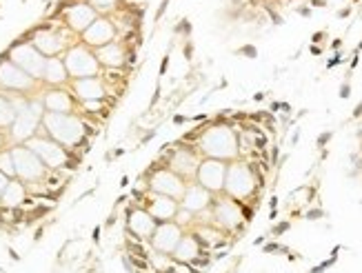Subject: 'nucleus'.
<instances>
[{
  "instance_id": "09e8293b",
  "label": "nucleus",
  "mask_w": 362,
  "mask_h": 273,
  "mask_svg": "<svg viewBox=\"0 0 362 273\" xmlns=\"http://www.w3.org/2000/svg\"><path fill=\"white\" fill-rule=\"evenodd\" d=\"M323 38H325V31H320V34H316V36H314L311 40H314V43H320Z\"/></svg>"
},
{
  "instance_id": "2f4dec72",
  "label": "nucleus",
  "mask_w": 362,
  "mask_h": 273,
  "mask_svg": "<svg viewBox=\"0 0 362 273\" xmlns=\"http://www.w3.org/2000/svg\"><path fill=\"white\" fill-rule=\"evenodd\" d=\"M289 227H291L289 223H280V225H275V227H273V231H271V234H273V236H282L284 231L289 229Z\"/></svg>"
},
{
  "instance_id": "603ef678",
  "label": "nucleus",
  "mask_w": 362,
  "mask_h": 273,
  "mask_svg": "<svg viewBox=\"0 0 362 273\" xmlns=\"http://www.w3.org/2000/svg\"><path fill=\"white\" fill-rule=\"evenodd\" d=\"M120 187H129V178L123 176V180H120Z\"/></svg>"
},
{
  "instance_id": "f8f14e48",
  "label": "nucleus",
  "mask_w": 362,
  "mask_h": 273,
  "mask_svg": "<svg viewBox=\"0 0 362 273\" xmlns=\"http://www.w3.org/2000/svg\"><path fill=\"white\" fill-rule=\"evenodd\" d=\"M38 87V80L16 67L12 60L0 58V91H9V93H23L27 96L29 91H34Z\"/></svg>"
},
{
  "instance_id": "1a4fd4ad",
  "label": "nucleus",
  "mask_w": 362,
  "mask_h": 273,
  "mask_svg": "<svg viewBox=\"0 0 362 273\" xmlns=\"http://www.w3.org/2000/svg\"><path fill=\"white\" fill-rule=\"evenodd\" d=\"M244 223L242 203L231 200V198H214L211 203V225L220 229L222 234H233Z\"/></svg>"
},
{
  "instance_id": "37998d69",
  "label": "nucleus",
  "mask_w": 362,
  "mask_h": 273,
  "mask_svg": "<svg viewBox=\"0 0 362 273\" xmlns=\"http://www.w3.org/2000/svg\"><path fill=\"white\" fill-rule=\"evenodd\" d=\"M191 56H194V47H191V45H185V58L191 60Z\"/></svg>"
},
{
  "instance_id": "49530a36",
  "label": "nucleus",
  "mask_w": 362,
  "mask_h": 273,
  "mask_svg": "<svg viewBox=\"0 0 362 273\" xmlns=\"http://www.w3.org/2000/svg\"><path fill=\"white\" fill-rule=\"evenodd\" d=\"M194 122H202V120H207V115L205 113H200V115H194V118H191Z\"/></svg>"
},
{
  "instance_id": "5701e85b",
  "label": "nucleus",
  "mask_w": 362,
  "mask_h": 273,
  "mask_svg": "<svg viewBox=\"0 0 362 273\" xmlns=\"http://www.w3.org/2000/svg\"><path fill=\"white\" fill-rule=\"evenodd\" d=\"M96 58H98L100 67L102 69H114V71H120L127 67V47L118 40H114V43L105 45L100 49H93Z\"/></svg>"
},
{
  "instance_id": "ddd939ff",
  "label": "nucleus",
  "mask_w": 362,
  "mask_h": 273,
  "mask_svg": "<svg viewBox=\"0 0 362 273\" xmlns=\"http://www.w3.org/2000/svg\"><path fill=\"white\" fill-rule=\"evenodd\" d=\"M225 176H227V162L214 160V158H202L196 171V182L207 189L209 194H222L225 189Z\"/></svg>"
},
{
  "instance_id": "f704fd0d",
  "label": "nucleus",
  "mask_w": 362,
  "mask_h": 273,
  "mask_svg": "<svg viewBox=\"0 0 362 273\" xmlns=\"http://www.w3.org/2000/svg\"><path fill=\"white\" fill-rule=\"evenodd\" d=\"M351 96V85L349 82H345L343 87H340V98H349Z\"/></svg>"
},
{
  "instance_id": "864d4df0",
  "label": "nucleus",
  "mask_w": 362,
  "mask_h": 273,
  "mask_svg": "<svg viewBox=\"0 0 362 273\" xmlns=\"http://www.w3.org/2000/svg\"><path fill=\"white\" fill-rule=\"evenodd\" d=\"M327 3H325V0H314V7H325Z\"/></svg>"
},
{
  "instance_id": "473e14b6",
  "label": "nucleus",
  "mask_w": 362,
  "mask_h": 273,
  "mask_svg": "<svg viewBox=\"0 0 362 273\" xmlns=\"http://www.w3.org/2000/svg\"><path fill=\"white\" fill-rule=\"evenodd\" d=\"M329 140H332V131H325V133L320 135V138H318V147H320V149H323V147H325Z\"/></svg>"
},
{
  "instance_id": "bb28decb",
  "label": "nucleus",
  "mask_w": 362,
  "mask_h": 273,
  "mask_svg": "<svg viewBox=\"0 0 362 273\" xmlns=\"http://www.w3.org/2000/svg\"><path fill=\"white\" fill-rule=\"evenodd\" d=\"M14 118H16V107L12 96H9V91H0V131H7L12 127Z\"/></svg>"
},
{
  "instance_id": "c85d7f7f",
  "label": "nucleus",
  "mask_w": 362,
  "mask_h": 273,
  "mask_svg": "<svg viewBox=\"0 0 362 273\" xmlns=\"http://www.w3.org/2000/svg\"><path fill=\"white\" fill-rule=\"evenodd\" d=\"M0 171H3L9 178V180H14V178H16V167H14V158H12V151H9V147L0 151Z\"/></svg>"
},
{
  "instance_id": "4c0bfd02",
  "label": "nucleus",
  "mask_w": 362,
  "mask_h": 273,
  "mask_svg": "<svg viewBox=\"0 0 362 273\" xmlns=\"http://www.w3.org/2000/svg\"><path fill=\"white\" fill-rule=\"evenodd\" d=\"M176 31H185V34H191V23H189V20H183L180 27H176Z\"/></svg>"
},
{
  "instance_id": "b1692460",
  "label": "nucleus",
  "mask_w": 362,
  "mask_h": 273,
  "mask_svg": "<svg viewBox=\"0 0 362 273\" xmlns=\"http://www.w3.org/2000/svg\"><path fill=\"white\" fill-rule=\"evenodd\" d=\"M202 254H205V249H202L198 236L196 234H183L172 258H174V262H178V265H191V262Z\"/></svg>"
},
{
  "instance_id": "f03ea898",
  "label": "nucleus",
  "mask_w": 362,
  "mask_h": 273,
  "mask_svg": "<svg viewBox=\"0 0 362 273\" xmlns=\"http://www.w3.org/2000/svg\"><path fill=\"white\" fill-rule=\"evenodd\" d=\"M198 151L202 153V158L233 162L240 153L238 133L225 122L211 124V127L202 129L200 135H198Z\"/></svg>"
},
{
  "instance_id": "a211bd4d",
  "label": "nucleus",
  "mask_w": 362,
  "mask_h": 273,
  "mask_svg": "<svg viewBox=\"0 0 362 273\" xmlns=\"http://www.w3.org/2000/svg\"><path fill=\"white\" fill-rule=\"evenodd\" d=\"M183 234L185 231L180 229L174 220L172 223H158L154 236L149 238V247H152V251H158V254L172 256L180 243V238H183Z\"/></svg>"
},
{
  "instance_id": "423d86ee",
  "label": "nucleus",
  "mask_w": 362,
  "mask_h": 273,
  "mask_svg": "<svg viewBox=\"0 0 362 273\" xmlns=\"http://www.w3.org/2000/svg\"><path fill=\"white\" fill-rule=\"evenodd\" d=\"M31 151H34L40 162L47 167L49 171H62V169H71V151L65 149L62 144H58L56 140H51L49 135H45L40 129L34 138H29L25 142Z\"/></svg>"
},
{
  "instance_id": "9d476101",
  "label": "nucleus",
  "mask_w": 362,
  "mask_h": 273,
  "mask_svg": "<svg viewBox=\"0 0 362 273\" xmlns=\"http://www.w3.org/2000/svg\"><path fill=\"white\" fill-rule=\"evenodd\" d=\"M7 60H12L16 67L23 69L27 76H31L34 80L40 82L42 71H45V62L47 58L40 54V51L31 45V43H14L7 51Z\"/></svg>"
},
{
  "instance_id": "ea45409f",
  "label": "nucleus",
  "mask_w": 362,
  "mask_h": 273,
  "mask_svg": "<svg viewBox=\"0 0 362 273\" xmlns=\"http://www.w3.org/2000/svg\"><path fill=\"white\" fill-rule=\"evenodd\" d=\"M7 131H0V151H3V149H7Z\"/></svg>"
},
{
  "instance_id": "a878e982",
  "label": "nucleus",
  "mask_w": 362,
  "mask_h": 273,
  "mask_svg": "<svg viewBox=\"0 0 362 273\" xmlns=\"http://www.w3.org/2000/svg\"><path fill=\"white\" fill-rule=\"evenodd\" d=\"M40 82H45L49 87H65L69 82V73L65 62H62V56L56 58H47L45 62V71H42V78Z\"/></svg>"
},
{
  "instance_id": "39448f33",
  "label": "nucleus",
  "mask_w": 362,
  "mask_h": 273,
  "mask_svg": "<svg viewBox=\"0 0 362 273\" xmlns=\"http://www.w3.org/2000/svg\"><path fill=\"white\" fill-rule=\"evenodd\" d=\"M42 115H45V107H42L40 96L29 98L25 107L16 111L12 127L7 129V138L12 140V144H25L29 138H34L40 129Z\"/></svg>"
},
{
  "instance_id": "4468645a",
  "label": "nucleus",
  "mask_w": 362,
  "mask_h": 273,
  "mask_svg": "<svg viewBox=\"0 0 362 273\" xmlns=\"http://www.w3.org/2000/svg\"><path fill=\"white\" fill-rule=\"evenodd\" d=\"M200 151L191 149V147H176L172 149V153L165 158V167L167 169H172L174 173H178L183 180H191V178H196V171H198V164H200Z\"/></svg>"
},
{
  "instance_id": "4be33fe9",
  "label": "nucleus",
  "mask_w": 362,
  "mask_h": 273,
  "mask_svg": "<svg viewBox=\"0 0 362 273\" xmlns=\"http://www.w3.org/2000/svg\"><path fill=\"white\" fill-rule=\"evenodd\" d=\"M211 203H214V194H209L198 182H191L185 187V194L180 198V209H187L189 214L198 216L205 209H211Z\"/></svg>"
},
{
  "instance_id": "5fc2aeb1",
  "label": "nucleus",
  "mask_w": 362,
  "mask_h": 273,
  "mask_svg": "<svg viewBox=\"0 0 362 273\" xmlns=\"http://www.w3.org/2000/svg\"><path fill=\"white\" fill-rule=\"evenodd\" d=\"M362 113V102L358 104V107H356V111H354V115H360Z\"/></svg>"
},
{
  "instance_id": "8fccbe9b",
  "label": "nucleus",
  "mask_w": 362,
  "mask_h": 273,
  "mask_svg": "<svg viewBox=\"0 0 362 273\" xmlns=\"http://www.w3.org/2000/svg\"><path fill=\"white\" fill-rule=\"evenodd\" d=\"M349 14H351V9H349V7H347V9H343V12H340V14H338V16H340V18H347V16H349Z\"/></svg>"
},
{
  "instance_id": "58836bf2",
  "label": "nucleus",
  "mask_w": 362,
  "mask_h": 273,
  "mask_svg": "<svg viewBox=\"0 0 362 273\" xmlns=\"http://www.w3.org/2000/svg\"><path fill=\"white\" fill-rule=\"evenodd\" d=\"M340 58H343V56H340V54H336L332 60H329L327 62V69H332V67H336V65H340V62H343V60H340Z\"/></svg>"
},
{
  "instance_id": "0eeeda50",
  "label": "nucleus",
  "mask_w": 362,
  "mask_h": 273,
  "mask_svg": "<svg viewBox=\"0 0 362 273\" xmlns=\"http://www.w3.org/2000/svg\"><path fill=\"white\" fill-rule=\"evenodd\" d=\"M62 62H65L67 73L71 80H78V78H96L102 73V67L98 58H96L93 49H89L87 45L76 43L71 45L65 56H62Z\"/></svg>"
},
{
  "instance_id": "c03bdc74",
  "label": "nucleus",
  "mask_w": 362,
  "mask_h": 273,
  "mask_svg": "<svg viewBox=\"0 0 362 273\" xmlns=\"http://www.w3.org/2000/svg\"><path fill=\"white\" fill-rule=\"evenodd\" d=\"M298 14H300V16H311V9H309V7H300V9H298Z\"/></svg>"
},
{
  "instance_id": "dca6fc26",
  "label": "nucleus",
  "mask_w": 362,
  "mask_h": 273,
  "mask_svg": "<svg viewBox=\"0 0 362 273\" xmlns=\"http://www.w3.org/2000/svg\"><path fill=\"white\" fill-rule=\"evenodd\" d=\"M96 18H98V14H96L84 0H76V3L67 5L65 12H62V23L76 36H82Z\"/></svg>"
},
{
  "instance_id": "3c124183",
  "label": "nucleus",
  "mask_w": 362,
  "mask_h": 273,
  "mask_svg": "<svg viewBox=\"0 0 362 273\" xmlns=\"http://www.w3.org/2000/svg\"><path fill=\"white\" fill-rule=\"evenodd\" d=\"M167 65H169V58L165 56V60H163V67H161V73H165V71H167Z\"/></svg>"
},
{
  "instance_id": "e433bc0d",
  "label": "nucleus",
  "mask_w": 362,
  "mask_h": 273,
  "mask_svg": "<svg viewBox=\"0 0 362 273\" xmlns=\"http://www.w3.org/2000/svg\"><path fill=\"white\" fill-rule=\"evenodd\" d=\"M7 185H9V178H7L3 171H0V196H3V191L7 189Z\"/></svg>"
},
{
  "instance_id": "7ed1b4c3",
  "label": "nucleus",
  "mask_w": 362,
  "mask_h": 273,
  "mask_svg": "<svg viewBox=\"0 0 362 273\" xmlns=\"http://www.w3.org/2000/svg\"><path fill=\"white\" fill-rule=\"evenodd\" d=\"M14 158V167H16V178L20 182H25L29 191H47V178H49V169L40 162V158L29 149L27 144H12L9 147Z\"/></svg>"
},
{
  "instance_id": "412c9836",
  "label": "nucleus",
  "mask_w": 362,
  "mask_h": 273,
  "mask_svg": "<svg viewBox=\"0 0 362 273\" xmlns=\"http://www.w3.org/2000/svg\"><path fill=\"white\" fill-rule=\"evenodd\" d=\"M40 100L45 111H51V113H73L78 104L73 93L67 91L65 87H49L47 91H42Z\"/></svg>"
},
{
  "instance_id": "a18cd8bd",
  "label": "nucleus",
  "mask_w": 362,
  "mask_h": 273,
  "mask_svg": "<svg viewBox=\"0 0 362 273\" xmlns=\"http://www.w3.org/2000/svg\"><path fill=\"white\" fill-rule=\"evenodd\" d=\"M311 54H314V56H320V54H323V47L311 45Z\"/></svg>"
},
{
  "instance_id": "cd10ccee",
  "label": "nucleus",
  "mask_w": 362,
  "mask_h": 273,
  "mask_svg": "<svg viewBox=\"0 0 362 273\" xmlns=\"http://www.w3.org/2000/svg\"><path fill=\"white\" fill-rule=\"evenodd\" d=\"M96 14L98 16H107L111 12H116V7H118V0H84Z\"/></svg>"
},
{
  "instance_id": "f257e3e1",
  "label": "nucleus",
  "mask_w": 362,
  "mask_h": 273,
  "mask_svg": "<svg viewBox=\"0 0 362 273\" xmlns=\"http://www.w3.org/2000/svg\"><path fill=\"white\" fill-rule=\"evenodd\" d=\"M40 131L69 151L82 147L84 138L91 133L89 124L84 122L80 115H76V113H51V111H45V115H42Z\"/></svg>"
},
{
  "instance_id": "7c9ffc66",
  "label": "nucleus",
  "mask_w": 362,
  "mask_h": 273,
  "mask_svg": "<svg viewBox=\"0 0 362 273\" xmlns=\"http://www.w3.org/2000/svg\"><path fill=\"white\" fill-rule=\"evenodd\" d=\"M238 54H242V56H249V58H255V56H258V51H255V47H253V45H244V47L238 51Z\"/></svg>"
},
{
  "instance_id": "20e7f679",
  "label": "nucleus",
  "mask_w": 362,
  "mask_h": 273,
  "mask_svg": "<svg viewBox=\"0 0 362 273\" xmlns=\"http://www.w3.org/2000/svg\"><path fill=\"white\" fill-rule=\"evenodd\" d=\"M260 178L255 176L253 167L247 162H238L233 160L227 164V176H225V189L222 191L227 194V198L236 203H244L255 194V189L260 185Z\"/></svg>"
},
{
  "instance_id": "c756f323",
  "label": "nucleus",
  "mask_w": 362,
  "mask_h": 273,
  "mask_svg": "<svg viewBox=\"0 0 362 273\" xmlns=\"http://www.w3.org/2000/svg\"><path fill=\"white\" fill-rule=\"evenodd\" d=\"M194 214H189L187 211V209H178V214H176V218H174V223L180 227V229H185L187 225H191V223H194Z\"/></svg>"
},
{
  "instance_id": "72a5a7b5",
  "label": "nucleus",
  "mask_w": 362,
  "mask_h": 273,
  "mask_svg": "<svg viewBox=\"0 0 362 273\" xmlns=\"http://www.w3.org/2000/svg\"><path fill=\"white\" fill-rule=\"evenodd\" d=\"M167 5H169V0H163L161 7H158V12H156V20H161V18H163V14L167 12Z\"/></svg>"
},
{
  "instance_id": "f3484780",
  "label": "nucleus",
  "mask_w": 362,
  "mask_h": 273,
  "mask_svg": "<svg viewBox=\"0 0 362 273\" xmlns=\"http://www.w3.org/2000/svg\"><path fill=\"white\" fill-rule=\"evenodd\" d=\"M156 227H158V223L145 211L141 205L127 209V225H125L127 236L143 240V243H149V238L154 236Z\"/></svg>"
},
{
  "instance_id": "a19ab883",
  "label": "nucleus",
  "mask_w": 362,
  "mask_h": 273,
  "mask_svg": "<svg viewBox=\"0 0 362 273\" xmlns=\"http://www.w3.org/2000/svg\"><path fill=\"white\" fill-rule=\"evenodd\" d=\"M187 120H191L189 115H174V122H176V124H183V122H187Z\"/></svg>"
},
{
  "instance_id": "aec40b11",
  "label": "nucleus",
  "mask_w": 362,
  "mask_h": 273,
  "mask_svg": "<svg viewBox=\"0 0 362 273\" xmlns=\"http://www.w3.org/2000/svg\"><path fill=\"white\" fill-rule=\"evenodd\" d=\"M71 93L80 104L84 102H102L107 98V87L100 76L96 78H78L71 80Z\"/></svg>"
},
{
  "instance_id": "6e6552de",
  "label": "nucleus",
  "mask_w": 362,
  "mask_h": 273,
  "mask_svg": "<svg viewBox=\"0 0 362 273\" xmlns=\"http://www.w3.org/2000/svg\"><path fill=\"white\" fill-rule=\"evenodd\" d=\"M65 29L67 27H54V25H47V27H38L31 31V38L29 43L34 45L45 58H56L60 54L71 47L67 43V36H65Z\"/></svg>"
},
{
  "instance_id": "79ce46f5",
  "label": "nucleus",
  "mask_w": 362,
  "mask_h": 273,
  "mask_svg": "<svg viewBox=\"0 0 362 273\" xmlns=\"http://www.w3.org/2000/svg\"><path fill=\"white\" fill-rule=\"evenodd\" d=\"M158 100H161V85L156 87V93H154V98H152V107H154V104H156Z\"/></svg>"
},
{
  "instance_id": "9b49d317",
  "label": "nucleus",
  "mask_w": 362,
  "mask_h": 273,
  "mask_svg": "<svg viewBox=\"0 0 362 273\" xmlns=\"http://www.w3.org/2000/svg\"><path fill=\"white\" fill-rule=\"evenodd\" d=\"M147 178H149V180H147V191L169 196V198H174V200L180 203V198H183V194H185L187 182L178 173H174L172 169H167V167H154L152 164V171L147 173Z\"/></svg>"
},
{
  "instance_id": "393cba45",
  "label": "nucleus",
  "mask_w": 362,
  "mask_h": 273,
  "mask_svg": "<svg viewBox=\"0 0 362 273\" xmlns=\"http://www.w3.org/2000/svg\"><path fill=\"white\" fill-rule=\"evenodd\" d=\"M27 198H29L27 185L14 178V180H9L3 196H0V209H23Z\"/></svg>"
},
{
  "instance_id": "c9c22d12",
  "label": "nucleus",
  "mask_w": 362,
  "mask_h": 273,
  "mask_svg": "<svg viewBox=\"0 0 362 273\" xmlns=\"http://www.w3.org/2000/svg\"><path fill=\"white\" fill-rule=\"evenodd\" d=\"M323 209H314V211H309L307 214V220H318V218H323Z\"/></svg>"
},
{
  "instance_id": "de8ad7c7",
  "label": "nucleus",
  "mask_w": 362,
  "mask_h": 273,
  "mask_svg": "<svg viewBox=\"0 0 362 273\" xmlns=\"http://www.w3.org/2000/svg\"><path fill=\"white\" fill-rule=\"evenodd\" d=\"M98 236H100V227H96L93 229V243H98V240H100Z\"/></svg>"
},
{
  "instance_id": "6ab92c4d",
  "label": "nucleus",
  "mask_w": 362,
  "mask_h": 273,
  "mask_svg": "<svg viewBox=\"0 0 362 273\" xmlns=\"http://www.w3.org/2000/svg\"><path fill=\"white\" fill-rule=\"evenodd\" d=\"M116 23H111V20L107 16H98L93 20V23L87 27V31L80 36L82 38V45H87L89 49H100L105 45H109L116 40Z\"/></svg>"
},
{
  "instance_id": "2eb2a0df",
  "label": "nucleus",
  "mask_w": 362,
  "mask_h": 273,
  "mask_svg": "<svg viewBox=\"0 0 362 273\" xmlns=\"http://www.w3.org/2000/svg\"><path fill=\"white\" fill-rule=\"evenodd\" d=\"M138 203H141V207L156 220V223H172L180 209V203L174 200V198L152 194V191H145Z\"/></svg>"
},
{
  "instance_id": "6e6d98bb",
  "label": "nucleus",
  "mask_w": 362,
  "mask_h": 273,
  "mask_svg": "<svg viewBox=\"0 0 362 273\" xmlns=\"http://www.w3.org/2000/svg\"><path fill=\"white\" fill-rule=\"evenodd\" d=\"M358 49H362V43H360V45H358Z\"/></svg>"
}]
</instances>
